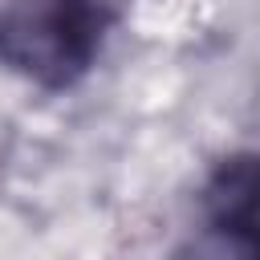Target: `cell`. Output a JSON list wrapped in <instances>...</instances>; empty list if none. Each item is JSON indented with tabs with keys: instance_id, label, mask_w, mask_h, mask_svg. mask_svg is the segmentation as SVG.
<instances>
[{
	"instance_id": "6da1fadb",
	"label": "cell",
	"mask_w": 260,
	"mask_h": 260,
	"mask_svg": "<svg viewBox=\"0 0 260 260\" xmlns=\"http://www.w3.org/2000/svg\"><path fill=\"white\" fill-rule=\"evenodd\" d=\"M106 12L98 0H4L0 4V65L45 81H73L98 53Z\"/></svg>"
},
{
	"instance_id": "7a4b0ae2",
	"label": "cell",
	"mask_w": 260,
	"mask_h": 260,
	"mask_svg": "<svg viewBox=\"0 0 260 260\" xmlns=\"http://www.w3.org/2000/svg\"><path fill=\"white\" fill-rule=\"evenodd\" d=\"M207 215H211L215 232L240 236V244H248L252 215H256V171H252L248 154L232 158L215 175V183L207 187Z\"/></svg>"
}]
</instances>
